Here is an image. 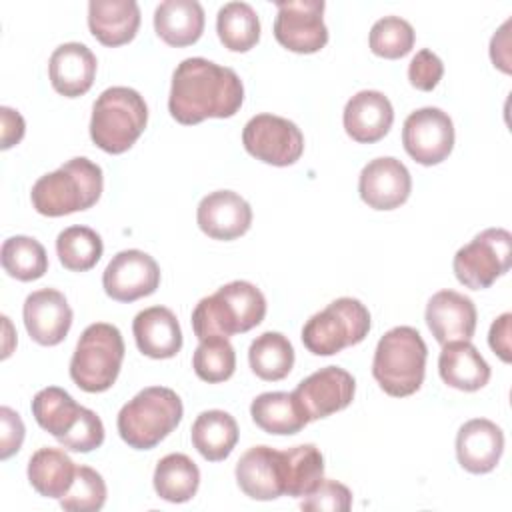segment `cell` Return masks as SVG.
<instances>
[{"label": "cell", "mask_w": 512, "mask_h": 512, "mask_svg": "<svg viewBox=\"0 0 512 512\" xmlns=\"http://www.w3.org/2000/svg\"><path fill=\"white\" fill-rule=\"evenodd\" d=\"M192 446L208 462H220L230 456L238 442V424L224 410H204L192 424Z\"/></svg>", "instance_id": "83f0119b"}, {"label": "cell", "mask_w": 512, "mask_h": 512, "mask_svg": "<svg viewBox=\"0 0 512 512\" xmlns=\"http://www.w3.org/2000/svg\"><path fill=\"white\" fill-rule=\"evenodd\" d=\"M236 482L252 500H276L284 494L280 450L252 446L236 462Z\"/></svg>", "instance_id": "7402d4cb"}, {"label": "cell", "mask_w": 512, "mask_h": 512, "mask_svg": "<svg viewBox=\"0 0 512 512\" xmlns=\"http://www.w3.org/2000/svg\"><path fill=\"white\" fill-rule=\"evenodd\" d=\"M306 512H346L352 508V492L348 486L336 480H324L302 500Z\"/></svg>", "instance_id": "ab89813d"}, {"label": "cell", "mask_w": 512, "mask_h": 512, "mask_svg": "<svg viewBox=\"0 0 512 512\" xmlns=\"http://www.w3.org/2000/svg\"><path fill=\"white\" fill-rule=\"evenodd\" d=\"M124 352L120 330L108 322H94L76 342L70 360V378L84 392H104L116 382Z\"/></svg>", "instance_id": "52a82bcc"}, {"label": "cell", "mask_w": 512, "mask_h": 512, "mask_svg": "<svg viewBox=\"0 0 512 512\" xmlns=\"http://www.w3.org/2000/svg\"><path fill=\"white\" fill-rule=\"evenodd\" d=\"M74 476L76 466L60 448L44 446L28 460V480L40 496L62 498L70 490Z\"/></svg>", "instance_id": "f1b7e54d"}, {"label": "cell", "mask_w": 512, "mask_h": 512, "mask_svg": "<svg viewBox=\"0 0 512 512\" xmlns=\"http://www.w3.org/2000/svg\"><path fill=\"white\" fill-rule=\"evenodd\" d=\"M146 124L148 106L140 92L128 86H112L94 100L90 138L100 150L122 154L132 148Z\"/></svg>", "instance_id": "8992f818"}, {"label": "cell", "mask_w": 512, "mask_h": 512, "mask_svg": "<svg viewBox=\"0 0 512 512\" xmlns=\"http://www.w3.org/2000/svg\"><path fill=\"white\" fill-rule=\"evenodd\" d=\"M426 356L428 348L420 332L412 326H396L378 340L372 374L388 396L404 398L420 390Z\"/></svg>", "instance_id": "277c9868"}, {"label": "cell", "mask_w": 512, "mask_h": 512, "mask_svg": "<svg viewBox=\"0 0 512 512\" xmlns=\"http://www.w3.org/2000/svg\"><path fill=\"white\" fill-rule=\"evenodd\" d=\"M414 28L400 16H384L370 28L368 44L376 56L396 60L406 56L414 46Z\"/></svg>", "instance_id": "74e56055"}, {"label": "cell", "mask_w": 512, "mask_h": 512, "mask_svg": "<svg viewBox=\"0 0 512 512\" xmlns=\"http://www.w3.org/2000/svg\"><path fill=\"white\" fill-rule=\"evenodd\" d=\"M132 332L144 356L164 360L182 348V330L174 312L166 306H150L134 316Z\"/></svg>", "instance_id": "603a6c76"}, {"label": "cell", "mask_w": 512, "mask_h": 512, "mask_svg": "<svg viewBox=\"0 0 512 512\" xmlns=\"http://www.w3.org/2000/svg\"><path fill=\"white\" fill-rule=\"evenodd\" d=\"M280 472L284 494L308 496L324 476V458L314 444H300L280 450Z\"/></svg>", "instance_id": "f546056e"}, {"label": "cell", "mask_w": 512, "mask_h": 512, "mask_svg": "<svg viewBox=\"0 0 512 512\" xmlns=\"http://www.w3.org/2000/svg\"><path fill=\"white\" fill-rule=\"evenodd\" d=\"M96 56L82 42L60 44L48 60V76L52 88L66 96L76 98L86 94L96 76Z\"/></svg>", "instance_id": "44dd1931"}, {"label": "cell", "mask_w": 512, "mask_h": 512, "mask_svg": "<svg viewBox=\"0 0 512 512\" xmlns=\"http://www.w3.org/2000/svg\"><path fill=\"white\" fill-rule=\"evenodd\" d=\"M160 284L156 260L142 250H122L108 262L102 274L104 292L118 302H134L150 296Z\"/></svg>", "instance_id": "4fadbf2b"}, {"label": "cell", "mask_w": 512, "mask_h": 512, "mask_svg": "<svg viewBox=\"0 0 512 512\" xmlns=\"http://www.w3.org/2000/svg\"><path fill=\"white\" fill-rule=\"evenodd\" d=\"M248 362L258 378L276 382L290 374L294 366V348L284 334L270 330L252 340L248 348Z\"/></svg>", "instance_id": "d6a6232c"}, {"label": "cell", "mask_w": 512, "mask_h": 512, "mask_svg": "<svg viewBox=\"0 0 512 512\" xmlns=\"http://www.w3.org/2000/svg\"><path fill=\"white\" fill-rule=\"evenodd\" d=\"M58 442L72 452H92L104 442V424L96 412L84 408L78 424Z\"/></svg>", "instance_id": "60d3db41"}, {"label": "cell", "mask_w": 512, "mask_h": 512, "mask_svg": "<svg viewBox=\"0 0 512 512\" xmlns=\"http://www.w3.org/2000/svg\"><path fill=\"white\" fill-rule=\"evenodd\" d=\"M342 122L352 140L374 144L388 134L394 122V108L382 92L360 90L346 102Z\"/></svg>", "instance_id": "ffe728a7"}, {"label": "cell", "mask_w": 512, "mask_h": 512, "mask_svg": "<svg viewBox=\"0 0 512 512\" xmlns=\"http://www.w3.org/2000/svg\"><path fill=\"white\" fill-rule=\"evenodd\" d=\"M30 408L38 426L56 440L64 438L84 414V406L76 404V400L58 386H48L36 392Z\"/></svg>", "instance_id": "1f68e13d"}, {"label": "cell", "mask_w": 512, "mask_h": 512, "mask_svg": "<svg viewBox=\"0 0 512 512\" xmlns=\"http://www.w3.org/2000/svg\"><path fill=\"white\" fill-rule=\"evenodd\" d=\"M106 502V482L90 466H76L70 490L60 498V506L68 512H96Z\"/></svg>", "instance_id": "f35d334b"}, {"label": "cell", "mask_w": 512, "mask_h": 512, "mask_svg": "<svg viewBox=\"0 0 512 512\" xmlns=\"http://www.w3.org/2000/svg\"><path fill=\"white\" fill-rule=\"evenodd\" d=\"M402 144L414 162L422 166L440 164L454 148L452 118L434 106L414 110L404 120Z\"/></svg>", "instance_id": "7c38bea8"}, {"label": "cell", "mask_w": 512, "mask_h": 512, "mask_svg": "<svg viewBox=\"0 0 512 512\" xmlns=\"http://www.w3.org/2000/svg\"><path fill=\"white\" fill-rule=\"evenodd\" d=\"M504 452V432L486 418H474L460 426L456 434L458 464L472 474L492 472Z\"/></svg>", "instance_id": "ac0fdd59"}, {"label": "cell", "mask_w": 512, "mask_h": 512, "mask_svg": "<svg viewBox=\"0 0 512 512\" xmlns=\"http://www.w3.org/2000/svg\"><path fill=\"white\" fill-rule=\"evenodd\" d=\"M266 316V298L252 282L234 280L204 296L192 312V330L198 340L208 336L242 334Z\"/></svg>", "instance_id": "7a4b0ae2"}, {"label": "cell", "mask_w": 512, "mask_h": 512, "mask_svg": "<svg viewBox=\"0 0 512 512\" xmlns=\"http://www.w3.org/2000/svg\"><path fill=\"white\" fill-rule=\"evenodd\" d=\"M0 260L8 276L22 282L38 280L48 270V256L44 246L30 236L6 238L0 250Z\"/></svg>", "instance_id": "d590c367"}, {"label": "cell", "mask_w": 512, "mask_h": 512, "mask_svg": "<svg viewBox=\"0 0 512 512\" xmlns=\"http://www.w3.org/2000/svg\"><path fill=\"white\" fill-rule=\"evenodd\" d=\"M104 252L102 238L88 226L64 228L56 238V254L60 264L72 272H86L96 266Z\"/></svg>", "instance_id": "e575fe53"}, {"label": "cell", "mask_w": 512, "mask_h": 512, "mask_svg": "<svg viewBox=\"0 0 512 512\" xmlns=\"http://www.w3.org/2000/svg\"><path fill=\"white\" fill-rule=\"evenodd\" d=\"M200 230L214 240H234L248 232L252 224L250 204L232 190L206 194L196 210Z\"/></svg>", "instance_id": "e0dca14e"}, {"label": "cell", "mask_w": 512, "mask_h": 512, "mask_svg": "<svg viewBox=\"0 0 512 512\" xmlns=\"http://www.w3.org/2000/svg\"><path fill=\"white\" fill-rule=\"evenodd\" d=\"M0 116H2V150H8L10 146L18 144L24 136V118L20 116V112L2 106L0 108Z\"/></svg>", "instance_id": "f6af8a7d"}, {"label": "cell", "mask_w": 512, "mask_h": 512, "mask_svg": "<svg viewBox=\"0 0 512 512\" xmlns=\"http://www.w3.org/2000/svg\"><path fill=\"white\" fill-rule=\"evenodd\" d=\"M368 332V308L356 298L342 296L308 318L302 328V344L316 356H332L348 346L360 344Z\"/></svg>", "instance_id": "ba28073f"}, {"label": "cell", "mask_w": 512, "mask_h": 512, "mask_svg": "<svg viewBox=\"0 0 512 512\" xmlns=\"http://www.w3.org/2000/svg\"><path fill=\"white\" fill-rule=\"evenodd\" d=\"M424 318L440 344L470 340L476 330V306L468 296L456 290L436 292L426 304Z\"/></svg>", "instance_id": "d6986e66"}, {"label": "cell", "mask_w": 512, "mask_h": 512, "mask_svg": "<svg viewBox=\"0 0 512 512\" xmlns=\"http://www.w3.org/2000/svg\"><path fill=\"white\" fill-rule=\"evenodd\" d=\"M274 20L276 40L296 54H314L328 42L324 0H280Z\"/></svg>", "instance_id": "8fae6325"}, {"label": "cell", "mask_w": 512, "mask_h": 512, "mask_svg": "<svg viewBox=\"0 0 512 512\" xmlns=\"http://www.w3.org/2000/svg\"><path fill=\"white\" fill-rule=\"evenodd\" d=\"M154 30L170 46H190L204 32V10L196 0H164L154 10Z\"/></svg>", "instance_id": "484cf974"}, {"label": "cell", "mask_w": 512, "mask_h": 512, "mask_svg": "<svg viewBox=\"0 0 512 512\" xmlns=\"http://www.w3.org/2000/svg\"><path fill=\"white\" fill-rule=\"evenodd\" d=\"M24 326L30 338L42 346L60 344L72 326V308L66 296L54 288H42L26 296Z\"/></svg>", "instance_id": "2e32d148"}, {"label": "cell", "mask_w": 512, "mask_h": 512, "mask_svg": "<svg viewBox=\"0 0 512 512\" xmlns=\"http://www.w3.org/2000/svg\"><path fill=\"white\" fill-rule=\"evenodd\" d=\"M510 322H512V314L504 312L502 316H498L492 326H490V334H488V344L494 350V354L500 356V360L510 362L512 360V350H510Z\"/></svg>", "instance_id": "ee69618b"}, {"label": "cell", "mask_w": 512, "mask_h": 512, "mask_svg": "<svg viewBox=\"0 0 512 512\" xmlns=\"http://www.w3.org/2000/svg\"><path fill=\"white\" fill-rule=\"evenodd\" d=\"M140 26L136 0H92L88 4V28L104 46L128 44Z\"/></svg>", "instance_id": "cb8c5ba5"}, {"label": "cell", "mask_w": 512, "mask_h": 512, "mask_svg": "<svg viewBox=\"0 0 512 512\" xmlns=\"http://www.w3.org/2000/svg\"><path fill=\"white\" fill-rule=\"evenodd\" d=\"M102 188V168L86 156H76L40 176L32 186L30 200L38 214L56 218L92 208L100 200Z\"/></svg>", "instance_id": "3957f363"}, {"label": "cell", "mask_w": 512, "mask_h": 512, "mask_svg": "<svg viewBox=\"0 0 512 512\" xmlns=\"http://www.w3.org/2000/svg\"><path fill=\"white\" fill-rule=\"evenodd\" d=\"M180 396L166 386H148L128 400L118 412V434L134 450L160 444L182 420Z\"/></svg>", "instance_id": "5b68a950"}, {"label": "cell", "mask_w": 512, "mask_h": 512, "mask_svg": "<svg viewBox=\"0 0 512 512\" xmlns=\"http://www.w3.org/2000/svg\"><path fill=\"white\" fill-rule=\"evenodd\" d=\"M0 422H2V434H0V458L8 460L12 454H16L24 442V422L18 412H14L8 406L0 408Z\"/></svg>", "instance_id": "7bdbcfd3"}, {"label": "cell", "mask_w": 512, "mask_h": 512, "mask_svg": "<svg viewBox=\"0 0 512 512\" xmlns=\"http://www.w3.org/2000/svg\"><path fill=\"white\" fill-rule=\"evenodd\" d=\"M356 392L354 376L338 366H326L304 378L292 392L308 420L326 418L344 410Z\"/></svg>", "instance_id": "5bb4252c"}, {"label": "cell", "mask_w": 512, "mask_h": 512, "mask_svg": "<svg viewBox=\"0 0 512 512\" xmlns=\"http://www.w3.org/2000/svg\"><path fill=\"white\" fill-rule=\"evenodd\" d=\"M244 102L240 76L206 58L182 60L174 74L168 110L180 124L192 126L206 118H230Z\"/></svg>", "instance_id": "6da1fadb"}, {"label": "cell", "mask_w": 512, "mask_h": 512, "mask_svg": "<svg viewBox=\"0 0 512 512\" xmlns=\"http://www.w3.org/2000/svg\"><path fill=\"white\" fill-rule=\"evenodd\" d=\"M438 372L444 384L462 392H476L490 380V366L470 340L442 344Z\"/></svg>", "instance_id": "d4e9b609"}, {"label": "cell", "mask_w": 512, "mask_h": 512, "mask_svg": "<svg viewBox=\"0 0 512 512\" xmlns=\"http://www.w3.org/2000/svg\"><path fill=\"white\" fill-rule=\"evenodd\" d=\"M242 144L250 156L272 166H290L304 152L300 128L276 114H256L242 130Z\"/></svg>", "instance_id": "30bf717a"}, {"label": "cell", "mask_w": 512, "mask_h": 512, "mask_svg": "<svg viewBox=\"0 0 512 512\" xmlns=\"http://www.w3.org/2000/svg\"><path fill=\"white\" fill-rule=\"evenodd\" d=\"M216 32L224 48L248 52L260 40V18L248 2H228L218 10Z\"/></svg>", "instance_id": "836d02e7"}, {"label": "cell", "mask_w": 512, "mask_h": 512, "mask_svg": "<svg viewBox=\"0 0 512 512\" xmlns=\"http://www.w3.org/2000/svg\"><path fill=\"white\" fill-rule=\"evenodd\" d=\"M442 74H444L442 60L428 48L418 50L408 64V80L416 90H422V92L434 90Z\"/></svg>", "instance_id": "b9f144b4"}, {"label": "cell", "mask_w": 512, "mask_h": 512, "mask_svg": "<svg viewBox=\"0 0 512 512\" xmlns=\"http://www.w3.org/2000/svg\"><path fill=\"white\" fill-rule=\"evenodd\" d=\"M410 192V172L394 156L374 158L360 172L358 194L374 210H394L408 200Z\"/></svg>", "instance_id": "9a60e30c"}, {"label": "cell", "mask_w": 512, "mask_h": 512, "mask_svg": "<svg viewBox=\"0 0 512 512\" xmlns=\"http://www.w3.org/2000/svg\"><path fill=\"white\" fill-rule=\"evenodd\" d=\"M196 376L208 384L228 380L236 370L234 346L224 336H208L200 340L192 356Z\"/></svg>", "instance_id": "8d00e7d4"}, {"label": "cell", "mask_w": 512, "mask_h": 512, "mask_svg": "<svg viewBox=\"0 0 512 512\" xmlns=\"http://www.w3.org/2000/svg\"><path fill=\"white\" fill-rule=\"evenodd\" d=\"M512 264V234L504 228H486L464 244L452 260L460 284L472 290L490 288Z\"/></svg>", "instance_id": "9c48e42d"}, {"label": "cell", "mask_w": 512, "mask_h": 512, "mask_svg": "<svg viewBox=\"0 0 512 512\" xmlns=\"http://www.w3.org/2000/svg\"><path fill=\"white\" fill-rule=\"evenodd\" d=\"M250 416L268 434H298L310 420L292 392H264L250 404Z\"/></svg>", "instance_id": "4316f807"}, {"label": "cell", "mask_w": 512, "mask_h": 512, "mask_svg": "<svg viewBox=\"0 0 512 512\" xmlns=\"http://www.w3.org/2000/svg\"><path fill=\"white\" fill-rule=\"evenodd\" d=\"M154 490L156 494L174 504L188 502L196 496L200 486V470L192 458L174 452L164 456L154 470Z\"/></svg>", "instance_id": "4dcf8cb0"}]
</instances>
